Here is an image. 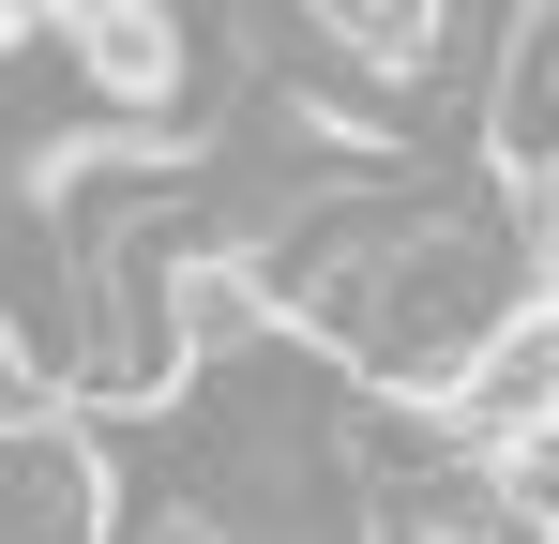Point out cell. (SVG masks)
Returning <instances> with one entry per match:
<instances>
[{"instance_id": "6da1fadb", "label": "cell", "mask_w": 559, "mask_h": 544, "mask_svg": "<svg viewBox=\"0 0 559 544\" xmlns=\"http://www.w3.org/2000/svg\"><path fill=\"white\" fill-rule=\"evenodd\" d=\"M424 409H439V439H454V453H499V439H530V424H559V303H545V287L499 303V318L454 348V378H439Z\"/></svg>"}, {"instance_id": "7a4b0ae2", "label": "cell", "mask_w": 559, "mask_h": 544, "mask_svg": "<svg viewBox=\"0 0 559 544\" xmlns=\"http://www.w3.org/2000/svg\"><path fill=\"white\" fill-rule=\"evenodd\" d=\"M61 15V76L106 121H167L182 106V15L167 0H46Z\"/></svg>"}, {"instance_id": "3957f363", "label": "cell", "mask_w": 559, "mask_h": 544, "mask_svg": "<svg viewBox=\"0 0 559 544\" xmlns=\"http://www.w3.org/2000/svg\"><path fill=\"white\" fill-rule=\"evenodd\" d=\"M302 31H318L364 91H424L439 46H454V0H302Z\"/></svg>"}, {"instance_id": "277c9868", "label": "cell", "mask_w": 559, "mask_h": 544, "mask_svg": "<svg viewBox=\"0 0 559 544\" xmlns=\"http://www.w3.org/2000/svg\"><path fill=\"white\" fill-rule=\"evenodd\" d=\"M484 499H499V530H514V544H559V424H530V439L484 453Z\"/></svg>"}, {"instance_id": "5b68a950", "label": "cell", "mask_w": 559, "mask_h": 544, "mask_svg": "<svg viewBox=\"0 0 559 544\" xmlns=\"http://www.w3.org/2000/svg\"><path fill=\"white\" fill-rule=\"evenodd\" d=\"M121 544H242V530H227L197 484H167V499H136V530H121Z\"/></svg>"}, {"instance_id": "8992f818", "label": "cell", "mask_w": 559, "mask_h": 544, "mask_svg": "<svg viewBox=\"0 0 559 544\" xmlns=\"http://www.w3.org/2000/svg\"><path fill=\"white\" fill-rule=\"evenodd\" d=\"M514 227H530V287L559 303V167H545V181H514Z\"/></svg>"}]
</instances>
